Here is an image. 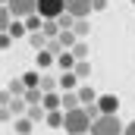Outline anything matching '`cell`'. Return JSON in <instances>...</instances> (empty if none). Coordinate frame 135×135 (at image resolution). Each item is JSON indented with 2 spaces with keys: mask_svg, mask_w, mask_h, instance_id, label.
<instances>
[{
  "mask_svg": "<svg viewBox=\"0 0 135 135\" xmlns=\"http://www.w3.org/2000/svg\"><path fill=\"white\" fill-rule=\"evenodd\" d=\"M91 116H88V110L85 107H75V110H66V123H63V129L66 135H91Z\"/></svg>",
  "mask_w": 135,
  "mask_h": 135,
  "instance_id": "cell-1",
  "label": "cell"
},
{
  "mask_svg": "<svg viewBox=\"0 0 135 135\" xmlns=\"http://www.w3.org/2000/svg\"><path fill=\"white\" fill-rule=\"evenodd\" d=\"M123 132H126V126L119 123L116 113H104L101 119L91 123V135H123Z\"/></svg>",
  "mask_w": 135,
  "mask_h": 135,
  "instance_id": "cell-2",
  "label": "cell"
},
{
  "mask_svg": "<svg viewBox=\"0 0 135 135\" xmlns=\"http://www.w3.org/2000/svg\"><path fill=\"white\" fill-rule=\"evenodd\" d=\"M38 13L44 19H60L66 13V0H38Z\"/></svg>",
  "mask_w": 135,
  "mask_h": 135,
  "instance_id": "cell-3",
  "label": "cell"
},
{
  "mask_svg": "<svg viewBox=\"0 0 135 135\" xmlns=\"http://www.w3.org/2000/svg\"><path fill=\"white\" fill-rule=\"evenodd\" d=\"M6 6L13 9L16 19H28V16L38 13V0H6Z\"/></svg>",
  "mask_w": 135,
  "mask_h": 135,
  "instance_id": "cell-4",
  "label": "cell"
},
{
  "mask_svg": "<svg viewBox=\"0 0 135 135\" xmlns=\"http://www.w3.org/2000/svg\"><path fill=\"white\" fill-rule=\"evenodd\" d=\"M66 13H72L75 19H88L94 13V3L91 0H66Z\"/></svg>",
  "mask_w": 135,
  "mask_h": 135,
  "instance_id": "cell-5",
  "label": "cell"
},
{
  "mask_svg": "<svg viewBox=\"0 0 135 135\" xmlns=\"http://www.w3.org/2000/svg\"><path fill=\"white\" fill-rule=\"evenodd\" d=\"M79 75H75V69H66L63 75H60V91H79Z\"/></svg>",
  "mask_w": 135,
  "mask_h": 135,
  "instance_id": "cell-6",
  "label": "cell"
},
{
  "mask_svg": "<svg viewBox=\"0 0 135 135\" xmlns=\"http://www.w3.org/2000/svg\"><path fill=\"white\" fill-rule=\"evenodd\" d=\"M98 107H101V113H116L119 110V98L116 94H101L98 98Z\"/></svg>",
  "mask_w": 135,
  "mask_h": 135,
  "instance_id": "cell-7",
  "label": "cell"
},
{
  "mask_svg": "<svg viewBox=\"0 0 135 135\" xmlns=\"http://www.w3.org/2000/svg\"><path fill=\"white\" fill-rule=\"evenodd\" d=\"M44 110L50 113V110H63V94H57V91H44Z\"/></svg>",
  "mask_w": 135,
  "mask_h": 135,
  "instance_id": "cell-8",
  "label": "cell"
},
{
  "mask_svg": "<svg viewBox=\"0 0 135 135\" xmlns=\"http://www.w3.org/2000/svg\"><path fill=\"white\" fill-rule=\"evenodd\" d=\"M6 91H9L13 98H25V91H28V85H25V79L19 75V79H9V85H6Z\"/></svg>",
  "mask_w": 135,
  "mask_h": 135,
  "instance_id": "cell-9",
  "label": "cell"
},
{
  "mask_svg": "<svg viewBox=\"0 0 135 135\" xmlns=\"http://www.w3.org/2000/svg\"><path fill=\"white\" fill-rule=\"evenodd\" d=\"M79 98H82V107L98 104V94H94V88H91V85H79Z\"/></svg>",
  "mask_w": 135,
  "mask_h": 135,
  "instance_id": "cell-10",
  "label": "cell"
},
{
  "mask_svg": "<svg viewBox=\"0 0 135 135\" xmlns=\"http://www.w3.org/2000/svg\"><path fill=\"white\" fill-rule=\"evenodd\" d=\"M75 63H79V60H75V54H72V50H63V54L57 57V66L63 69V72H66V69H75Z\"/></svg>",
  "mask_w": 135,
  "mask_h": 135,
  "instance_id": "cell-11",
  "label": "cell"
},
{
  "mask_svg": "<svg viewBox=\"0 0 135 135\" xmlns=\"http://www.w3.org/2000/svg\"><path fill=\"white\" fill-rule=\"evenodd\" d=\"M63 123H66V110H50L47 113V126L50 129H63Z\"/></svg>",
  "mask_w": 135,
  "mask_h": 135,
  "instance_id": "cell-12",
  "label": "cell"
},
{
  "mask_svg": "<svg viewBox=\"0 0 135 135\" xmlns=\"http://www.w3.org/2000/svg\"><path fill=\"white\" fill-rule=\"evenodd\" d=\"M72 32H75V38H79V41H85V38L91 35V22H88V19H75Z\"/></svg>",
  "mask_w": 135,
  "mask_h": 135,
  "instance_id": "cell-13",
  "label": "cell"
},
{
  "mask_svg": "<svg viewBox=\"0 0 135 135\" xmlns=\"http://www.w3.org/2000/svg\"><path fill=\"white\" fill-rule=\"evenodd\" d=\"M32 123H47V110H44V104H35V107H28V113H25Z\"/></svg>",
  "mask_w": 135,
  "mask_h": 135,
  "instance_id": "cell-14",
  "label": "cell"
},
{
  "mask_svg": "<svg viewBox=\"0 0 135 135\" xmlns=\"http://www.w3.org/2000/svg\"><path fill=\"white\" fill-rule=\"evenodd\" d=\"M57 38H60V44H63L66 50H72V47L79 44V38H75V32H72V28H63V32L57 35Z\"/></svg>",
  "mask_w": 135,
  "mask_h": 135,
  "instance_id": "cell-15",
  "label": "cell"
},
{
  "mask_svg": "<svg viewBox=\"0 0 135 135\" xmlns=\"http://www.w3.org/2000/svg\"><path fill=\"white\" fill-rule=\"evenodd\" d=\"M75 107H82L79 91H63V110H75Z\"/></svg>",
  "mask_w": 135,
  "mask_h": 135,
  "instance_id": "cell-16",
  "label": "cell"
},
{
  "mask_svg": "<svg viewBox=\"0 0 135 135\" xmlns=\"http://www.w3.org/2000/svg\"><path fill=\"white\" fill-rule=\"evenodd\" d=\"M50 63H57V54H50L47 47H44V50H38V69L44 72V69L50 66Z\"/></svg>",
  "mask_w": 135,
  "mask_h": 135,
  "instance_id": "cell-17",
  "label": "cell"
},
{
  "mask_svg": "<svg viewBox=\"0 0 135 135\" xmlns=\"http://www.w3.org/2000/svg\"><path fill=\"white\" fill-rule=\"evenodd\" d=\"M47 41H50V38H47L44 32H32V35H28V44H32L35 50H44V47H47Z\"/></svg>",
  "mask_w": 135,
  "mask_h": 135,
  "instance_id": "cell-18",
  "label": "cell"
},
{
  "mask_svg": "<svg viewBox=\"0 0 135 135\" xmlns=\"http://www.w3.org/2000/svg\"><path fill=\"white\" fill-rule=\"evenodd\" d=\"M41 32L47 35V38H57L63 28H60V22H57V19H44V28H41Z\"/></svg>",
  "mask_w": 135,
  "mask_h": 135,
  "instance_id": "cell-19",
  "label": "cell"
},
{
  "mask_svg": "<svg viewBox=\"0 0 135 135\" xmlns=\"http://www.w3.org/2000/svg\"><path fill=\"white\" fill-rule=\"evenodd\" d=\"M75 75L85 82V79H91V60H79L75 63Z\"/></svg>",
  "mask_w": 135,
  "mask_h": 135,
  "instance_id": "cell-20",
  "label": "cell"
},
{
  "mask_svg": "<svg viewBox=\"0 0 135 135\" xmlns=\"http://www.w3.org/2000/svg\"><path fill=\"white\" fill-rule=\"evenodd\" d=\"M32 119H28V116H16V135H28L32 132Z\"/></svg>",
  "mask_w": 135,
  "mask_h": 135,
  "instance_id": "cell-21",
  "label": "cell"
},
{
  "mask_svg": "<svg viewBox=\"0 0 135 135\" xmlns=\"http://www.w3.org/2000/svg\"><path fill=\"white\" fill-rule=\"evenodd\" d=\"M41 75H44L41 69H32V72H25L22 79H25V85H28V88H41Z\"/></svg>",
  "mask_w": 135,
  "mask_h": 135,
  "instance_id": "cell-22",
  "label": "cell"
},
{
  "mask_svg": "<svg viewBox=\"0 0 135 135\" xmlns=\"http://www.w3.org/2000/svg\"><path fill=\"white\" fill-rule=\"evenodd\" d=\"M72 54H75V60H88V54H91V47H88L85 41H79V44L72 47Z\"/></svg>",
  "mask_w": 135,
  "mask_h": 135,
  "instance_id": "cell-23",
  "label": "cell"
},
{
  "mask_svg": "<svg viewBox=\"0 0 135 135\" xmlns=\"http://www.w3.org/2000/svg\"><path fill=\"white\" fill-rule=\"evenodd\" d=\"M41 88H44V91H57V88H60V79H50V75L44 72V75H41Z\"/></svg>",
  "mask_w": 135,
  "mask_h": 135,
  "instance_id": "cell-24",
  "label": "cell"
},
{
  "mask_svg": "<svg viewBox=\"0 0 135 135\" xmlns=\"http://www.w3.org/2000/svg\"><path fill=\"white\" fill-rule=\"evenodd\" d=\"M0 47H3V50H9V47H13V35H9V32L0 35Z\"/></svg>",
  "mask_w": 135,
  "mask_h": 135,
  "instance_id": "cell-25",
  "label": "cell"
},
{
  "mask_svg": "<svg viewBox=\"0 0 135 135\" xmlns=\"http://www.w3.org/2000/svg\"><path fill=\"white\" fill-rule=\"evenodd\" d=\"M91 3H94V13H104L107 9V0H91Z\"/></svg>",
  "mask_w": 135,
  "mask_h": 135,
  "instance_id": "cell-26",
  "label": "cell"
},
{
  "mask_svg": "<svg viewBox=\"0 0 135 135\" xmlns=\"http://www.w3.org/2000/svg\"><path fill=\"white\" fill-rule=\"evenodd\" d=\"M123 135H135V119H132V123H126V132H123Z\"/></svg>",
  "mask_w": 135,
  "mask_h": 135,
  "instance_id": "cell-27",
  "label": "cell"
},
{
  "mask_svg": "<svg viewBox=\"0 0 135 135\" xmlns=\"http://www.w3.org/2000/svg\"><path fill=\"white\" fill-rule=\"evenodd\" d=\"M129 3H132V6H135V0H129Z\"/></svg>",
  "mask_w": 135,
  "mask_h": 135,
  "instance_id": "cell-28",
  "label": "cell"
}]
</instances>
